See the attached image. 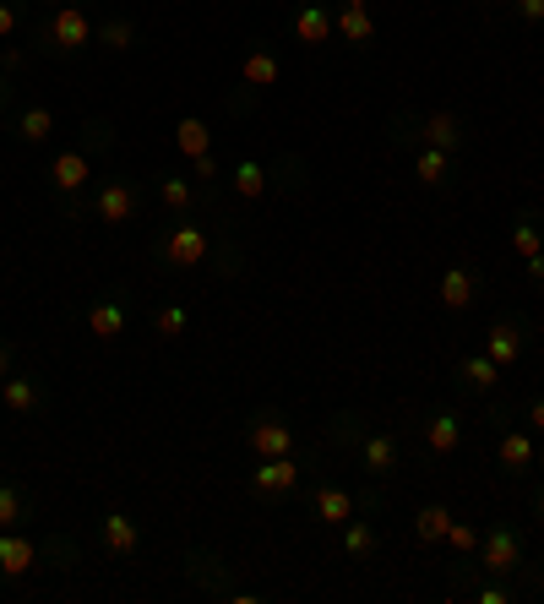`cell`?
<instances>
[{
	"label": "cell",
	"mask_w": 544,
	"mask_h": 604,
	"mask_svg": "<svg viewBox=\"0 0 544 604\" xmlns=\"http://www.w3.org/2000/svg\"><path fill=\"white\" fill-rule=\"evenodd\" d=\"M332 28H338L343 44H360V49L376 39V22H370L365 0H343V11H338V22H332Z\"/></svg>",
	"instance_id": "e0dca14e"
},
{
	"label": "cell",
	"mask_w": 544,
	"mask_h": 604,
	"mask_svg": "<svg viewBox=\"0 0 544 604\" xmlns=\"http://www.w3.org/2000/svg\"><path fill=\"white\" fill-rule=\"evenodd\" d=\"M528 430L544 436V398H528Z\"/></svg>",
	"instance_id": "74e56055"
},
{
	"label": "cell",
	"mask_w": 544,
	"mask_h": 604,
	"mask_svg": "<svg viewBox=\"0 0 544 604\" xmlns=\"http://www.w3.org/2000/svg\"><path fill=\"white\" fill-rule=\"evenodd\" d=\"M534 517H539V523H544V490H539V496H534Z\"/></svg>",
	"instance_id": "7bdbcfd3"
},
{
	"label": "cell",
	"mask_w": 544,
	"mask_h": 604,
	"mask_svg": "<svg viewBox=\"0 0 544 604\" xmlns=\"http://www.w3.org/2000/svg\"><path fill=\"white\" fill-rule=\"evenodd\" d=\"M360 463L370 479H392L403 463V441L387 436V430H376V436H360Z\"/></svg>",
	"instance_id": "8992f818"
},
{
	"label": "cell",
	"mask_w": 544,
	"mask_h": 604,
	"mask_svg": "<svg viewBox=\"0 0 544 604\" xmlns=\"http://www.w3.org/2000/svg\"><path fill=\"white\" fill-rule=\"evenodd\" d=\"M457 441H463V419H457L452 409H436V414L425 419V447L436 452V458L457 452Z\"/></svg>",
	"instance_id": "5bb4252c"
},
{
	"label": "cell",
	"mask_w": 544,
	"mask_h": 604,
	"mask_svg": "<svg viewBox=\"0 0 544 604\" xmlns=\"http://www.w3.org/2000/svg\"><path fill=\"white\" fill-rule=\"evenodd\" d=\"M240 77H245V88H272V82H278V55H272L267 44H251Z\"/></svg>",
	"instance_id": "7402d4cb"
},
{
	"label": "cell",
	"mask_w": 544,
	"mask_h": 604,
	"mask_svg": "<svg viewBox=\"0 0 544 604\" xmlns=\"http://www.w3.org/2000/svg\"><path fill=\"white\" fill-rule=\"evenodd\" d=\"M539 468H544V452H539Z\"/></svg>",
	"instance_id": "f6af8a7d"
},
{
	"label": "cell",
	"mask_w": 544,
	"mask_h": 604,
	"mask_svg": "<svg viewBox=\"0 0 544 604\" xmlns=\"http://www.w3.org/2000/svg\"><path fill=\"white\" fill-rule=\"evenodd\" d=\"M0 403H6L11 414L44 409V381H33V376H6V381H0Z\"/></svg>",
	"instance_id": "9a60e30c"
},
{
	"label": "cell",
	"mask_w": 544,
	"mask_h": 604,
	"mask_svg": "<svg viewBox=\"0 0 544 604\" xmlns=\"http://www.w3.org/2000/svg\"><path fill=\"white\" fill-rule=\"evenodd\" d=\"M447 528H452V512L441 507V501H430V507L414 512V534L425 539V545H447Z\"/></svg>",
	"instance_id": "d4e9b609"
},
{
	"label": "cell",
	"mask_w": 544,
	"mask_h": 604,
	"mask_svg": "<svg viewBox=\"0 0 544 604\" xmlns=\"http://www.w3.org/2000/svg\"><path fill=\"white\" fill-rule=\"evenodd\" d=\"M49 131H55V109H49V104H28L17 115V137L22 142H44Z\"/></svg>",
	"instance_id": "484cf974"
},
{
	"label": "cell",
	"mask_w": 544,
	"mask_h": 604,
	"mask_svg": "<svg viewBox=\"0 0 544 604\" xmlns=\"http://www.w3.org/2000/svg\"><path fill=\"white\" fill-rule=\"evenodd\" d=\"M33 561H39V545L22 539V534H11V528H0V572L22 577V572H33Z\"/></svg>",
	"instance_id": "2e32d148"
},
{
	"label": "cell",
	"mask_w": 544,
	"mask_h": 604,
	"mask_svg": "<svg viewBox=\"0 0 544 604\" xmlns=\"http://www.w3.org/2000/svg\"><path fill=\"white\" fill-rule=\"evenodd\" d=\"M496 463L506 468V474H534L539 452H534V430H501L496 441Z\"/></svg>",
	"instance_id": "7c38bea8"
},
{
	"label": "cell",
	"mask_w": 544,
	"mask_h": 604,
	"mask_svg": "<svg viewBox=\"0 0 544 604\" xmlns=\"http://www.w3.org/2000/svg\"><path fill=\"white\" fill-rule=\"evenodd\" d=\"M11 360H17V349H11V343H6V338H0V381H6V376H11Z\"/></svg>",
	"instance_id": "ab89813d"
},
{
	"label": "cell",
	"mask_w": 544,
	"mask_h": 604,
	"mask_svg": "<svg viewBox=\"0 0 544 604\" xmlns=\"http://www.w3.org/2000/svg\"><path fill=\"white\" fill-rule=\"evenodd\" d=\"M294 485H300V463H294V452H289V458H262V463H256V474H251L256 496H289Z\"/></svg>",
	"instance_id": "ba28073f"
},
{
	"label": "cell",
	"mask_w": 544,
	"mask_h": 604,
	"mask_svg": "<svg viewBox=\"0 0 544 604\" xmlns=\"http://www.w3.org/2000/svg\"><path fill=\"white\" fill-rule=\"evenodd\" d=\"M251 452H256V458H289V452H294V430L283 425L278 414H256V425H251Z\"/></svg>",
	"instance_id": "30bf717a"
},
{
	"label": "cell",
	"mask_w": 544,
	"mask_h": 604,
	"mask_svg": "<svg viewBox=\"0 0 544 604\" xmlns=\"http://www.w3.org/2000/svg\"><path fill=\"white\" fill-rule=\"evenodd\" d=\"M98 39V22L88 17V6L82 0H66V6L49 11V22L39 28V44L49 55H77V49H88Z\"/></svg>",
	"instance_id": "6da1fadb"
},
{
	"label": "cell",
	"mask_w": 544,
	"mask_h": 604,
	"mask_svg": "<svg viewBox=\"0 0 544 604\" xmlns=\"http://www.w3.org/2000/svg\"><path fill=\"white\" fill-rule=\"evenodd\" d=\"M22 66H28L22 49H6V55H0V77H11V71H22Z\"/></svg>",
	"instance_id": "8d00e7d4"
},
{
	"label": "cell",
	"mask_w": 544,
	"mask_h": 604,
	"mask_svg": "<svg viewBox=\"0 0 544 604\" xmlns=\"http://www.w3.org/2000/svg\"><path fill=\"white\" fill-rule=\"evenodd\" d=\"M175 147L196 164V158H207V147H213V131H207L202 120H180V126H175Z\"/></svg>",
	"instance_id": "4316f807"
},
{
	"label": "cell",
	"mask_w": 544,
	"mask_h": 604,
	"mask_svg": "<svg viewBox=\"0 0 544 604\" xmlns=\"http://www.w3.org/2000/svg\"><path fill=\"white\" fill-rule=\"evenodd\" d=\"M229 186L245 196V202H256V196H267V164L262 158H240V164L229 169Z\"/></svg>",
	"instance_id": "603a6c76"
},
{
	"label": "cell",
	"mask_w": 544,
	"mask_h": 604,
	"mask_svg": "<svg viewBox=\"0 0 544 604\" xmlns=\"http://www.w3.org/2000/svg\"><path fill=\"white\" fill-rule=\"evenodd\" d=\"M88 180H93V158H88V147H71V153H55V164H49V186H55L60 196L82 191Z\"/></svg>",
	"instance_id": "9c48e42d"
},
{
	"label": "cell",
	"mask_w": 544,
	"mask_h": 604,
	"mask_svg": "<svg viewBox=\"0 0 544 604\" xmlns=\"http://www.w3.org/2000/svg\"><path fill=\"white\" fill-rule=\"evenodd\" d=\"M479 6H490V0H479Z\"/></svg>",
	"instance_id": "bcb514c9"
},
{
	"label": "cell",
	"mask_w": 544,
	"mask_h": 604,
	"mask_svg": "<svg viewBox=\"0 0 544 604\" xmlns=\"http://www.w3.org/2000/svg\"><path fill=\"white\" fill-rule=\"evenodd\" d=\"M479 566H485L490 577H506V572H523L528 556H523V534L517 528H490V534H479Z\"/></svg>",
	"instance_id": "7a4b0ae2"
},
{
	"label": "cell",
	"mask_w": 544,
	"mask_h": 604,
	"mask_svg": "<svg viewBox=\"0 0 544 604\" xmlns=\"http://www.w3.org/2000/svg\"><path fill=\"white\" fill-rule=\"evenodd\" d=\"M17 17H22V11L11 6V0H0V39H11V33H17Z\"/></svg>",
	"instance_id": "d590c367"
},
{
	"label": "cell",
	"mask_w": 544,
	"mask_h": 604,
	"mask_svg": "<svg viewBox=\"0 0 544 604\" xmlns=\"http://www.w3.org/2000/svg\"><path fill=\"white\" fill-rule=\"evenodd\" d=\"M196 175H202V180H218V164H213V153H207V158H196Z\"/></svg>",
	"instance_id": "b9f144b4"
},
{
	"label": "cell",
	"mask_w": 544,
	"mask_h": 604,
	"mask_svg": "<svg viewBox=\"0 0 544 604\" xmlns=\"http://www.w3.org/2000/svg\"><path fill=\"white\" fill-rule=\"evenodd\" d=\"M332 33H338V28H332V11L321 6V0L294 11V39H300V44H327Z\"/></svg>",
	"instance_id": "ac0fdd59"
},
{
	"label": "cell",
	"mask_w": 544,
	"mask_h": 604,
	"mask_svg": "<svg viewBox=\"0 0 544 604\" xmlns=\"http://www.w3.org/2000/svg\"><path fill=\"white\" fill-rule=\"evenodd\" d=\"M414 137L425 147H441V153H452V147H463V126H457L452 115H425L414 126Z\"/></svg>",
	"instance_id": "ffe728a7"
},
{
	"label": "cell",
	"mask_w": 544,
	"mask_h": 604,
	"mask_svg": "<svg viewBox=\"0 0 544 604\" xmlns=\"http://www.w3.org/2000/svg\"><path fill=\"white\" fill-rule=\"evenodd\" d=\"M311 512H316V523L343 528L349 517H360V496H354L349 485H316L311 490Z\"/></svg>",
	"instance_id": "5b68a950"
},
{
	"label": "cell",
	"mask_w": 544,
	"mask_h": 604,
	"mask_svg": "<svg viewBox=\"0 0 544 604\" xmlns=\"http://www.w3.org/2000/svg\"><path fill=\"white\" fill-rule=\"evenodd\" d=\"M523 349H528V327L517 322V316H501V322L490 327V338H485V354H490V360H496L501 371H506V365H517V360H523Z\"/></svg>",
	"instance_id": "52a82bcc"
},
{
	"label": "cell",
	"mask_w": 544,
	"mask_h": 604,
	"mask_svg": "<svg viewBox=\"0 0 544 604\" xmlns=\"http://www.w3.org/2000/svg\"><path fill=\"white\" fill-rule=\"evenodd\" d=\"M98 44L115 49V55H126V49L136 44V22H131V17H109V22H98Z\"/></svg>",
	"instance_id": "83f0119b"
},
{
	"label": "cell",
	"mask_w": 544,
	"mask_h": 604,
	"mask_svg": "<svg viewBox=\"0 0 544 604\" xmlns=\"http://www.w3.org/2000/svg\"><path fill=\"white\" fill-rule=\"evenodd\" d=\"M528 283H534V289H544V251L528 256Z\"/></svg>",
	"instance_id": "f35d334b"
},
{
	"label": "cell",
	"mask_w": 544,
	"mask_h": 604,
	"mask_svg": "<svg viewBox=\"0 0 544 604\" xmlns=\"http://www.w3.org/2000/svg\"><path fill=\"white\" fill-rule=\"evenodd\" d=\"M185 322H191V316H185V305H158L153 332H158V338H180V332H185Z\"/></svg>",
	"instance_id": "d6a6232c"
},
{
	"label": "cell",
	"mask_w": 544,
	"mask_h": 604,
	"mask_svg": "<svg viewBox=\"0 0 544 604\" xmlns=\"http://www.w3.org/2000/svg\"><path fill=\"white\" fill-rule=\"evenodd\" d=\"M6 98H11V88H6V77H0V109H6Z\"/></svg>",
	"instance_id": "ee69618b"
},
{
	"label": "cell",
	"mask_w": 544,
	"mask_h": 604,
	"mask_svg": "<svg viewBox=\"0 0 544 604\" xmlns=\"http://www.w3.org/2000/svg\"><path fill=\"white\" fill-rule=\"evenodd\" d=\"M457 381H463L468 392H496L501 365L490 360V354H463V360H457Z\"/></svg>",
	"instance_id": "d6986e66"
},
{
	"label": "cell",
	"mask_w": 544,
	"mask_h": 604,
	"mask_svg": "<svg viewBox=\"0 0 544 604\" xmlns=\"http://www.w3.org/2000/svg\"><path fill=\"white\" fill-rule=\"evenodd\" d=\"M158 196H164L169 213H191V202H196V191L185 175H158Z\"/></svg>",
	"instance_id": "f1b7e54d"
},
{
	"label": "cell",
	"mask_w": 544,
	"mask_h": 604,
	"mask_svg": "<svg viewBox=\"0 0 544 604\" xmlns=\"http://www.w3.org/2000/svg\"><path fill=\"white\" fill-rule=\"evenodd\" d=\"M343 550H349L354 561L376 556V528H370V523H360V517H349V523H343Z\"/></svg>",
	"instance_id": "f546056e"
},
{
	"label": "cell",
	"mask_w": 544,
	"mask_h": 604,
	"mask_svg": "<svg viewBox=\"0 0 544 604\" xmlns=\"http://www.w3.org/2000/svg\"><path fill=\"white\" fill-rule=\"evenodd\" d=\"M22 517H28V496L6 479V485H0V528H17Z\"/></svg>",
	"instance_id": "1f68e13d"
},
{
	"label": "cell",
	"mask_w": 544,
	"mask_h": 604,
	"mask_svg": "<svg viewBox=\"0 0 544 604\" xmlns=\"http://www.w3.org/2000/svg\"><path fill=\"white\" fill-rule=\"evenodd\" d=\"M447 545H452V550H479V534H474L468 523H457V517H452V528H447Z\"/></svg>",
	"instance_id": "836d02e7"
},
{
	"label": "cell",
	"mask_w": 544,
	"mask_h": 604,
	"mask_svg": "<svg viewBox=\"0 0 544 604\" xmlns=\"http://www.w3.org/2000/svg\"><path fill=\"white\" fill-rule=\"evenodd\" d=\"M98 539H104L109 556H136L142 550V523H131L126 512H109L98 517Z\"/></svg>",
	"instance_id": "4fadbf2b"
},
{
	"label": "cell",
	"mask_w": 544,
	"mask_h": 604,
	"mask_svg": "<svg viewBox=\"0 0 544 604\" xmlns=\"http://www.w3.org/2000/svg\"><path fill=\"white\" fill-rule=\"evenodd\" d=\"M479 599H485V604H506L512 594H506V588H496V583H485V588H479Z\"/></svg>",
	"instance_id": "60d3db41"
},
{
	"label": "cell",
	"mask_w": 544,
	"mask_h": 604,
	"mask_svg": "<svg viewBox=\"0 0 544 604\" xmlns=\"http://www.w3.org/2000/svg\"><path fill=\"white\" fill-rule=\"evenodd\" d=\"M207 251H213V240H207L196 224H175V229H164V240H158V256H164L169 267H202Z\"/></svg>",
	"instance_id": "277c9868"
},
{
	"label": "cell",
	"mask_w": 544,
	"mask_h": 604,
	"mask_svg": "<svg viewBox=\"0 0 544 604\" xmlns=\"http://www.w3.org/2000/svg\"><path fill=\"white\" fill-rule=\"evenodd\" d=\"M512 251L523 256H534V251H544V234H539V224H534V213H517V224H512Z\"/></svg>",
	"instance_id": "4dcf8cb0"
},
{
	"label": "cell",
	"mask_w": 544,
	"mask_h": 604,
	"mask_svg": "<svg viewBox=\"0 0 544 604\" xmlns=\"http://www.w3.org/2000/svg\"><path fill=\"white\" fill-rule=\"evenodd\" d=\"M136 207H142V191H136V180H126V175L104 180V186H98V196H93V218H104L109 229L131 224Z\"/></svg>",
	"instance_id": "3957f363"
},
{
	"label": "cell",
	"mask_w": 544,
	"mask_h": 604,
	"mask_svg": "<svg viewBox=\"0 0 544 604\" xmlns=\"http://www.w3.org/2000/svg\"><path fill=\"white\" fill-rule=\"evenodd\" d=\"M88 327H93V338H120L126 332V300L120 294H109V300H98L93 311H88Z\"/></svg>",
	"instance_id": "44dd1931"
},
{
	"label": "cell",
	"mask_w": 544,
	"mask_h": 604,
	"mask_svg": "<svg viewBox=\"0 0 544 604\" xmlns=\"http://www.w3.org/2000/svg\"><path fill=\"white\" fill-rule=\"evenodd\" d=\"M512 11H517L523 22H534V28L544 22V0H512Z\"/></svg>",
	"instance_id": "e575fe53"
},
{
	"label": "cell",
	"mask_w": 544,
	"mask_h": 604,
	"mask_svg": "<svg viewBox=\"0 0 544 604\" xmlns=\"http://www.w3.org/2000/svg\"><path fill=\"white\" fill-rule=\"evenodd\" d=\"M414 175H419V186H447V180H452V153H441V147H419V153H414Z\"/></svg>",
	"instance_id": "cb8c5ba5"
},
{
	"label": "cell",
	"mask_w": 544,
	"mask_h": 604,
	"mask_svg": "<svg viewBox=\"0 0 544 604\" xmlns=\"http://www.w3.org/2000/svg\"><path fill=\"white\" fill-rule=\"evenodd\" d=\"M436 294H441V305H447V311H468V305L479 300V273H474V267H463V262H452L447 273H441Z\"/></svg>",
	"instance_id": "8fae6325"
}]
</instances>
